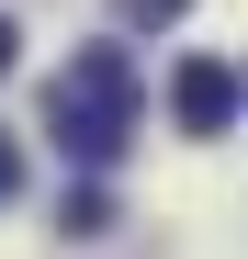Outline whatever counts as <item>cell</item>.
Here are the masks:
<instances>
[{"mask_svg":"<svg viewBox=\"0 0 248 259\" xmlns=\"http://www.w3.org/2000/svg\"><path fill=\"white\" fill-rule=\"evenodd\" d=\"M136 57L124 46H79L68 68H57V91H46V136H57V158H79V169H113L124 147H136Z\"/></svg>","mask_w":248,"mask_h":259,"instance_id":"1","label":"cell"},{"mask_svg":"<svg viewBox=\"0 0 248 259\" xmlns=\"http://www.w3.org/2000/svg\"><path fill=\"white\" fill-rule=\"evenodd\" d=\"M170 124H181V136H226V124H237V68L226 57H181L170 68Z\"/></svg>","mask_w":248,"mask_h":259,"instance_id":"2","label":"cell"},{"mask_svg":"<svg viewBox=\"0 0 248 259\" xmlns=\"http://www.w3.org/2000/svg\"><path fill=\"white\" fill-rule=\"evenodd\" d=\"M57 226H68V237H113V192H102V169H91V181L57 203Z\"/></svg>","mask_w":248,"mask_h":259,"instance_id":"3","label":"cell"},{"mask_svg":"<svg viewBox=\"0 0 248 259\" xmlns=\"http://www.w3.org/2000/svg\"><path fill=\"white\" fill-rule=\"evenodd\" d=\"M113 12H124V23H136V34H158V23H181V12H192V0H113Z\"/></svg>","mask_w":248,"mask_h":259,"instance_id":"4","label":"cell"},{"mask_svg":"<svg viewBox=\"0 0 248 259\" xmlns=\"http://www.w3.org/2000/svg\"><path fill=\"white\" fill-rule=\"evenodd\" d=\"M12 192H23V147L0 136V203H12Z\"/></svg>","mask_w":248,"mask_h":259,"instance_id":"5","label":"cell"},{"mask_svg":"<svg viewBox=\"0 0 248 259\" xmlns=\"http://www.w3.org/2000/svg\"><path fill=\"white\" fill-rule=\"evenodd\" d=\"M12 57H23V34H12V23H0V79H12Z\"/></svg>","mask_w":248,"mask_h":259,"instance_id":"6","label":"cell"}]
</instances>
